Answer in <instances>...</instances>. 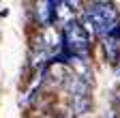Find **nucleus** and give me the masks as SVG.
Wrapping results in <instances>:
<instances>
[{
    "mask_svg": "<svg viewBox=\"0 0 120 118\" xmlns=\"http://www.w3.org/2000/svg\"><path fill=\"white\" fill-rule=\"evenodd\" d=\"M39 22L43 26H49L56 22V2H43L39 9Z\"/></svg>",
    "mask_w": 120,
    "mask_h": 118,
    "instance_id": "nucleus-4",
    "label": "nucleus"
},
{
    "mask_svg": "<svg viewBox=\"0 0 120 118\" xmlns=\"http://www.w3.org/2000/svg\"><path fill=\"white\" fill-rule=\"evenodd\" d=\"M90 97L88 95H75L73 97V110H75V114H88L90 112Z\"/></svg>",
    "mask_w": 120,
    "mask_h": 118,
    "instance_id": "nucleus-5",
    "label": "nucleus"
},
{
    "mask_svg": "<svg viewBox=\"0 0 120 118\" xmlns=\"http://www.w3.org/2000/svg\"><path fill=\"white\" fill-rule=\"evenodd\" d=\"M62 118H64V116H62Z\"/></svg>",
    "mask_w": 120,
    "mask_h": 118,
    "instance_id": "nucleus-6",
    "label": "nucleus"
},
{
    "mask_svg": "<svg viewBox=\"0 0 120 118\" xmlns=\"http://www.w3.org/2000/svg\"><path fill=\"white\" fill-rule=\"evenodd\" d=\"M84 15L92 26V32L99 34L101 39L107 37V32L114 28V24H118V11L114 9L112 2H92L86 9Z\"/></svg>",
    "mask_w": 120,
    "mask_h": 118,
    "instance_id": "nucleus-1",
    "label": "nucleus"
},
{
    "mask_svg": "<svg viewBox=\"0 0 120 118\" xmlns=\"http://www.w3.org/2000/svg\"><path fill=\"white\" fill-rule=\"evenodd\" d=\"M103 47H105V56L112 65H116L120 60V39L114 37H103Z\"/></svg>",
    "mask_w": 120,
    "mask_h": 118,
    "instance_id": "nucleus-3",
    "label": "nucleus"
},
{
    "mask_svg": "<svg viewBox=\"0 0 120 118\" xmlns=\"http://www.w3.org/2000/svg\"><path fill=\"white\" fill-rule=\"evenodd\" d=\"M62 49L69 52L75 58H79V60L88 56L90 39H88V32L82 28L79 22L71 19V22L64 24V30H62Z\"/></svg>",
    "mask_w": 120,
    "mask_h": 118,
    "instance_id": "nucleus-2",
    "label": "nucleus"
}]
</instances>
